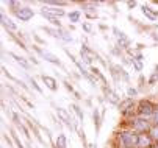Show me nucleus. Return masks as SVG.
I'll list each match as a JSON object with an SVG mask.
<instances>
[{"label": "nucleus", "mask_w": 158, "mask_h": 148, "mask_svg": "<svg viewBox=\"0 0 158 148\" xmlns=\"http://www.w3.org/2000/svg\"><path fill=\"white\" fill-rule=\"evenodd\" d=\"M138 137L136 134H133V133H122L121 134V140L125 146H133V145H138Z\"/></svg>", "instance_id": "f257e3e1"}, {"label": "nucleus", "mask_w": 158, "mask_h": 148, "mask_svg": "<svg viewBox=\"0 0 158 148\" xmlns=\"http://www.w3.org/2000/svg\"><path fill=\"white\" fill-rule=\"evenodd\" d=\"M155 109L152 106V103L150 101H141L139 103V114L143 117H149V115H153Z\"/></svg>", "instance_id": "f03ea898"}, {"label": "nucleus", "mask_w": 158, "mask_h": 148, "mask_svg": "<svg viewBox=\"0 0 158 148\" xmlns=\"http://www.w3.org/2000/svg\"><path fill=\"white\" fill-rule=\"evenodd\" d=\"M16 14H17V17L20 19V20H24V22H27V20H30L31 17H33V10L31 8H19L17 11H16Z\"/></svg>", "instance_id": "7ed1b4c3"}, {"label": "nucleus", "mask_w": 158, "mask_h": 148, "mask_svg": "<svg viewBox=\"0 0 158 148\" xmlns=\"http://www.w3.org/2000/svg\"><path fill=\"white\" fill-rule=\"evenodd\" d=\"M56 114H58V117L63 120V122H66V125H69V126H72V119L69 117V114H67L64 109H61V108H58L56 109Z\"/></svg>", "instance_id": "20e7f679"}, {"label": "nucleus", "mask_w": 158, "mask_h": 148, "mask_svg": "<svg viewBox=\"0 0 158 148\" xmlns=\"http://www.w3.org/2000/svg\"><path fill=\"white\" fill-rule=\"evenodd\" d=\"M42 81H44V84H46L50 91H56V81L52 76H46V75H44L42 76Z\"/></svg>", "instance_id": "39448f33"}, {"label": "nucleus", "mask_w": 158, "mask_h": 148, "mask_svg": "<svg viewBox=\"0 0 158 148\" xmlns=\"http://www.w3.org/2000/svg\"><path fill=\"white\" fill-rule=\"evenodd\" d=\"M138 146L139 148H149L150 146V139L146 134H139V137H138Z\"/></svg>", "instance_id": "423d86ee"}, {"label": "nucleus", "mask_w": 158, "mask_h": 148, "mask_svg": "<svg viewBox=\"0 0 158 148\" xmlns=\"http://www.w3.org/2000/svg\"><path fill=\"white\" fill-rule=\"evenodd\" d=\"M41 55H42L44 59H47L49 62H53V64L60 66V59H58L55 55H52V53H49V52H41Z\"/></svg>", "instance_id": "0eeeda50"}, {"label": "nucleus", "mask_w": 158, "mask_h": 148, "mask_svg": "<svg viewBox=\"0 0 158 148\" xmlns=\"http://www.w3.org/2000/svg\"><path fill=\"white\" fill-rule=\"evenodd\" d=\"M133 128L136 130V131H146V130L149 128V125H147V122H144V120H135Z\"/></svg>", "instance_id": "6e6552de"}, {"label": "nucleus", "mask_w": 158, "mask_h": 148, "mask_svg": "<svg viewBox=\"0 0 158 148\" xmlns=\"http://www.w3.org/2000/svg\"><path fill=\"white\" fill-rule=\"evenodd\" d=\"M42 11L47 13V14H50V16H63V14H64L63 10H60V8H49V6H46Z\"/></svg>", "instance_id": "1a4fd4ad"}, {"label": "nucleus", "mask_w": 158, "mask_h": 148, "mask_svg": "<svg viewBox=\"0 0 158 148\" xmlns=\"http://www.w3.org/2000/svg\"><path fill=\"white\" fill-rule=\"evenodd\" d=\"M56 146L58 148H66V136L64 134H60L56 137Z\"/></svg>", "instance_id": "9d476101"}, {"label": "nucleus", "mask_w": 158, "mask_h": 148, "mask_svg": "<svg viewBox=\"0 0 158 148\" xmlns=\"http://www.w3.org/2000/svg\"><path fill=\"white\" fill-rule=\"evenodd\" d=\"M2 20H3V25H5L6 28H10V30H16V28H17V27L11 22V20H10V19H6L5 16H2Z\"/></svg>", "instance_id": "9b49d317"}, {"label": "nucleus", "mask_w": 158, "mask_h": 148, "mask_svg": "<svg viewBox=\"0 0 158 148\" xmlns=\"http://www.w3.org/2000/svg\"><path fill=\"white\" fill-rule=\"evenodd\" d=\"M143 13H144L150 20H155V19H156V14H155V13H152V11H150V8H147V6H143Z\"/></svg>", "instance_id": "f8f14e48"}, {"label": "nucleus", "mask_w": 158, "mask_h": 148, "mask_svg": "<svg viewBox=\"0 0 158 148\" xmlns=\"http://www.w3.org/2000/svg\"><path fill=\"white\" fill-rule=\"evenodd\" d=\"M106 98H108L111 103H118V101H119L118 95H116L114 92H111V91H106Z\"/></svg>", "instance_id": "ddd939ff"}, {"label": "nucleus", "mask_w": 158, "mask_h": 148, "mask_svg": "<svg viewBox=\"0 0 158 148\" xmlns=\"http://www.w3.org/2000/svg\"><path fill=\"white\" fill-rule=\"evenodd\" d=\"M42 16L46 17V19H49V20H50V22H52L53 25H58V27H60V22H58V20H56L53 16H50V14H47V13H44V11H42Z\"/></svg>", "instance_id": "4468645a"}, {"label": "nucleus", "mask_w": 158, "mask_h": 148, "mask_svg": "<svg viewBox=\"0 0 158 148\" xmlns=\"http://www.w3.org/2000/svg\"><path fill=\"white\" fill-rule=\"evenodd\" d=\"M69 19H71V22H78V19H80V13L78 11H74L69 14Z\"/></svg>", "instance_id": "2eb2a0df"}, {"label": "nucleus", "mask_w": 158, "mask_h": 148, "mask_svg": "<svg viewBox=\"0 0 158 148\" xmlns=\"http://www.w3.org/2000/svg\"><path fill=\"white\" fill-rule=\"evenodd\" d=\"M131 103H133V100H131V98H130V100H127V101H124V103L121 104V109H122V111H125V109H127V108L130 106Z\"/></svg>", "instance_id": "dca6fc26"}, {"label": "nucleus", "mask_w": 158, "mask_h": 148, "mask_svg": "<svg viewBox=\"0 0 158 148\" xmlns=\"http://www.w3.org/2000/svg\"><path fill=\"white\" fill-rule=\"evenodd\" d=\"M150 133H152V137L158 140V126H155V128H152V131H150Z\"/></svg>", "instance_id": "f3484780"}, {"label": "nucleus", "mask_w": 158, "mask_h": 148, "mask_svg": "<svg viewBox=\"0 0 158 148\" xmlns=\"http://www.w3.org/2000/svg\"><path fill=\"white\" fill-rule=\"evenodd\" d=\"M127 92H128V95H130V97H135V95H136V89H133V88H130Z\"/></svg>", "instance_id": "a211bd4d"}, {"label": "nucleus", "mask_w": 158, "mask_h": 148, "mask_svg": "<svg viewBox=\"0 0 158 148\" xmlns=\"http://www.w3.org/2000/svg\"><path fill=\"white\" fill-rule=\"evenodd\" d=\"M74 109H75V112L78 114V117H80V119L83 120V114H81V111H80V108H78V106H74Z\"/></svg>", "instance_id": "6ab92c4d"}, {"label": "nucleus", "mask_w": 158, "mask_h": 148, "mask_svg": "<svg viewBox=\"0 0 158 148\" xmlns=\"http://www.w3.org/2000/svg\"><path fill=\"white\" fill-rule=\"evenodd\" d=\"M153 122L158 125V109H155V112H153Z\"/></svg>", "instance_id": "aec40b11"}, {"label": "nucleus", "mask_w": 158, "mask_h": 148, "mask_svg": "<svg viewBox=\"0 0 158 148\" xmlns=\"http://www.w3.org/2000/svg\"><path fill=\"white\" fill-rule=\"evenodd\" d=\"M133 62H135V67H136V70H141V62L135 61V59H133Z\"/></svg>", "instance_id": "412c9836"}, {"label": "nucleus", "mask_w": 158, "mask_h": 148, "mask_svg": "<svg viewBox=\"0 0 158 148\" xmlns=\"http://www.w3.org/2000/svg\"><path fill=\"white\" fill-rule=\"evenodd\" d=\"M83 28H85L86 31H89V30H91V25H88V24H86V25H83Z\"/></svg>", "instance_id": "4be33fe9"}, {"label": "nucleus", "mask_w": 158, "mask_h": 148, "mask_svg": "<svg viewBox=\"0 0 158 148\" xmlns=\"http://www.w3.org/2000/svg\"><path fill=\"white\" fill-rule=\"evenodd\" d=\"M127 5H128V6H130V8H133V6H135V5H136V3H135V2H128V3H127Z\"/></svg>", "instance_id": "5701e85b"}]
</instances>
